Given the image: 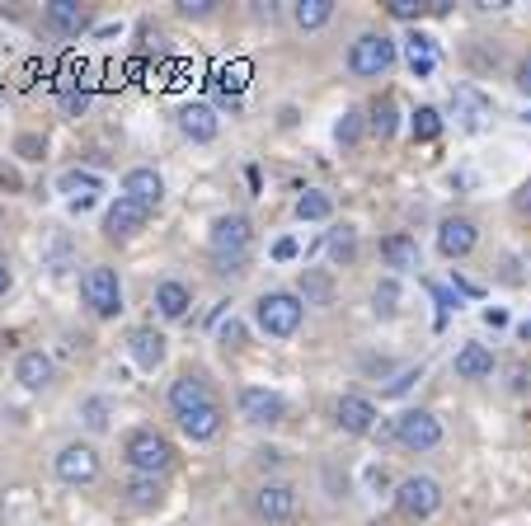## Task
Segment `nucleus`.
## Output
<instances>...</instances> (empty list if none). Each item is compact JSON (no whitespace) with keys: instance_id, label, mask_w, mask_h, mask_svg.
Wrapping results in <instances>:
<instances>
[{"instance_id":"nucleus-41","label":"nucleus","mask_w":531,"mask_h":526,"mask_svg":"<svg viewBox=\"0 0 531 526\" xmlns=\"http://www.w3.org/2000/svg\"><path fill=\"white\" fill-rule=\"evenodd\" d=\"M85 109H90V94H85V90H71V94H66V113H71V118H80Z\"/></svg>"},{"instance_id":"nucleus-22","label":"nucleus","mask_w":531,"mask_h":526,"mask_svg":"<svg viewBox=\"0 0 531 526\" xmlns=\"http://www.w3.org/2000/svg\"><path fill=\"white\" fill-rule=\"evenodd\" d=\"M123 498L141 512H156L160 503H165V480H156V475H132V480L123 484Z\"/></svg>"},{"instance_id":"nucleus-25","label":"nucleus","mask_w":531,"mask_h":526,"mask_svg":"<svg viewBox=\"0 0 531 526\" xmlns=\"http://www.w3.org/2000/svg\"><path fill=\"white\" fill-rule=\"evenodd\" d=\"M456 118H466V127L470 132H480V127H485V118H489V99L480 90H475V85H456Z\"/></svg>"},{"instance_id":"nucleus-11","label":"nucleus","mask_w":531,"mask_h":526,"mask_svg":"<svg viewBox=\"0 0 531 526\" xmlns=\"http://www.w3.org/2000/svg\"><path fill=\"white\" fill-rule=\"evenodd\" d=\"M146 221H151V207H141V202H132V198H118L109 212H104V235H109V240H132Z\"/></svg>"},{"instance_id":"nucleus-15","label":"nucleus","mask_w":531,"mask_h":526,"mask_svg":"<svg viewBox=\"0 0 531 526\" xmlns=\"http://www.w3.org/2000/svg\"><path fill=\"white\" fill-rule=\"evenodd\" d=\"M203 404H212V386H207L203 376L188 372V376H179V381L170 386V409H174L179 418L193 414V409H203Z\"/></svg>"},{"instance_id":"nucleus-31","label":"nucleus","mask_w":531,"mask_h":526,"mask_svg":"<svg viewBox=\"0 0 531 526\" xmlns=\"http://www.w3.org/2000/svg\"><path fill=\"white\" fill-rule=\"evenodd\" d=\"M362 132H367V113H362V109H344V118L334 123V141L348 146V151L362 141Z\"/></svg>"},{"instance_id":"nucleus-21","label":"nucleus","mask_w":531,"mask_h":526,"mask_svg":"<svg viewBox=\"0 0 531 526\" xmlns=\"http://www.w3.org/2000/svg\"><path fill=\"white\" fill-rule=\"evenodd\" d=\"M297 296H301V306H334V278H329L325 268H301Z\"/></svg>"},{"instance_id":"nucleus-14","label":"nucleus","mask_w":531,"mask_h":526,"mask_svg":"<svg viewBox=\"0 0 531 526\" xmlns=\"http://www.w3.org/2000/svg\"><path fill=\"white\" fill-rule=\"evenodd\" d=\"M43 24L52 33H66V38H76V33L90 29V10H85L80 0H52V5H43Z\"/></svg>"},{"instance_id":"nucleus-33","label":"nucleus","mask_w":531,"mask_h":526,"mask_svg":"<svg viewBox=\"0 0 531 526\" xmlns=\"http://www.w3.org/2000/svg\"><path fill=\"white\" fill-rule=\"evenodd\" d=\"M57 188H62V193H80V198H94V193L104 188V179L90 170H66L62 179H57Z\"/></svg>"},{"instance_id":"nucleus-26","label":"nucleus","mask_w":531,"mask_h":526,"mask_svg":"<svg viewBox=\"0 0 531 526\" xmlns=\"http://www.w3.org/2000/svg\"><path fill=\"white\" fill-rule=\"evenodd\" d=\"M405 52H409V71H414V76H433V71H438V43H433L428 33H419V29L409 33Z\"/></svg>"},{"instance_id":"nucleus-16","label":"nucleus","mask_w":531,"mask_h":526,"mask_svg":"<svg viewBox=\"0 0 531 526\" xmlns=\"http://www.w3.org/2000/svg\"><path fill=\"white\" fill-rule=\"evenodd\" d=\"M127 353H132L137 367L156 372L160 362H165V334H160V329H132V334H127Z\"/></svg>"},{"instance_id":"nucleus-28","label":"nucleus","mask_w":531,"mask_h":526,"mask_svg":"<svg viewBox=\"0 0 531 526\" xmlns=\"http://www.w3.org/2000/svg\"><path fill=\"white\" fill-rule=\"evenodd\" d=\"M292 19H297V29H320V24H329L334 19V0H297L292 5Z\"/></svg>"},{"instance_id":"nucleus-34","label":"nucleus","mask_w":531,"mask_h":526,"mask_svg":"<svg viewBox=\"0 0 531 526\" xmlns=\"http://www.w3.org/2000/svg\"><path fill=\"white\" fill-rule=\"evenodd\" d=\"M409 132H414V141H438V137H442V113L423 104V109L414 113V123H409Z\"/></svg>"},{"instance_id":"nucleus-13","label":"nucleus","mask_w":531,"mask_h":526,"mask_svg":"<svg viewBox=\"0 0 531 526\" xmlns=\"http://www.w3.org/2000/svg\"><path fill=\"white\" fill-rule=\"evenodd\" d=\"M475 240H480V226L470 217H447L438 226V249L447 259H466L470 249H475Z\"/></svg>"},{"instance_id":"nucleus-18","label":"nucleus","mask_w":531,"mask_h":526,"mask_svg":"<svg viewBox=\"0 0 531 526\" xmlns=\"http://www.w3.org/2000/svg\"><path fill=\"white\" fill-rule=\"evenodd\" d=\"M123 198L141 202V207H160V198H165V179H160L156 170H127Z\"/></svg>"},{"instance_id":"nucleus-45","label":"nucleus","mask_w":531,"mask_h":526,"mask_svg":"<svg viewBox=\"0 0 531 526\" xmlns=\"http://www.w3.org/2000/svg\"><path fill=\"white\" fill-rule=\"evenodd\" d=\"M10 282H15V278H10V268H5V259H0V296L10 292Z\"/></svg>"},{"instance_id":"nucleus-42","label":"nucleus","mask_w":531,"mask_h":526,"mask_svg":"<svg viewBox=\"0 0 531 526\" xmlns=\"http://www.w3.org/2000/svg\"><path fill=\"white\" fill-rule=\"evenodd\" d=\"M513 207H517V217H531V184H522V188H517Z\"/></svg>"},{"instance_id":"nucleus-2","label":"nucleus","mask_w":531,"mask_h":526,"mask_svg":"<svg viewBox=\"0 0 531 526\" xmlns=\"http://www.w3.org/2000/svg\"><path fill=\"white\" fill-rule=\"evenodd\" d=\"M123 461L132 465V475H156L165 480L174 470V442L156 428H132L123 437Z\"/></svg>"},{"instance_id":"nucleus-37","label":"nucleus","mask_w":531,"mask_h":526,"mask_svg":"<svg viewBox=\"0 0 531 526\" xmlns=\"http://www.w3.org/2000/svg\"><path fill=\"white\" fill-rule=\"evenodd\" d=\"M386 10H391V19H405V24H414V19H423V0H386Z\"/></svg>"},{"instance_id":"nucleus-40","label":"nucleus","mask_w":531,"mask_h":526,"mask_svg":"<svg viewBox=\"0 0 531 526\" xmlns=\"http://www.w3.org/2000/svg\"><path fill=\"white\" fill-rule=\"evenodd\" d=\"M414 381H419V367H409V372H400V376H395L391 386H386V395H405V390L414 386Z\"/></svg>"},{"instance_id":"nucleus-32","label":"nucleus","mask_w":531,"mask_h":526,"mask_svg":"<svg viewBox=\"0 0 531 526\" xmlns=\"http://www.w3.org/2000/svg\"><path fill=\"white\" fill-rule=\"evenodd\" d=\"M329 212H334V198L320 193V188H306V193L297 198V217L301 221H325Z\"/></svg>"},{"instance_id":"nucleus-29","label":"nucleus","mask_w":531,"mask_h":526,"mask_svg":"<svg viewBox=\"0 0 531 526\" xmlns=\"http://www.w3.org/2000/svg\"><path fill=\"white\" fill-rule=\"evenodd\" d=\"M325 249H329V259L344 268V263L358 259V231H353V226H334V231H329V240H325Z\"/></svg>"},{"instance_id":"nucleus-36","label":"nucleus","mask_w":531,"mask_h":526,"mask_svg":"<svg viewBox=\"0 0 531 526\" xmlns=\"http://www.w3.org/2000/svg\"><path fill=\"white\" fill-rule=\"evenodd\" d=\"M80 418H85L90 433H104L109 428V400H85L80 404Z\"/></svg>"},{"instance_id":"nucleus-23","label":"nucleus","mask_w":531,"mask_h":526,"mask_svg":"<svg viewBox=\"0 0 531 526\" xmlns=\"http://www.w3.org/2000/svg\"><path fill=\"white\" fill-rule=\"evenodd\" d=\"M179 132L188 141H212L217 137V113L207 109V104H184L179 109Z\"/></svg>"},{"instance_id":"nucleus-1","label":"nucleus","mask_w":531,"mask_h":526,"mask_svg":"<svg viewBox=\"0 0 531 526\" xmlns=\"http://www.w3.org/2000/svg\"><path fill=\"white\" fill-rule=\"evenodd\" d=\"M254 245V226L245 212H226V217L212 221V259H217V273H240L245 259H250Z\"/></svg>"},{"instance_id":"nucleus-20","label":"nucleus","mask_w":531,"mask_h":526,"mask_svg":"<svg viewBox=\"0 0 531 526\" xmlns=\"http://www.w3.org/2000/svg\"><path fill=\"white\" fill-rule=\"evenodd\" d=\"M452 372L461 376V381H485V376H494V353H489L485 343H466V348L456 353Z\"/></svg>"},{"instance_id":"nucleus-10","label":"nucleus","mask_w":531,"mask_h":526,"mask_svg":"<svg viewBox=\"0 0 531 526\" xmlns=\"http://www.w3.org/2000/svg\"><path fill=\"white\" fill-rule=\"evenodd\" d=\"M254 512L264 517V522H287V517H297V489L282 480H268L259 484V494H254Z\"/></svg>"},{"instance_id":"nucleus-43","label":"nucleus","mask_w":531,"mask_h":526,"mask_svg":"<svg viewBox=\"0 0 531 526\" xmlns=\"http://www.w3.org/2000/svg\"><path fill=\"white\" fill-rule=\"evenodd\" d=\"M517 90H522V94H531V52L522 57V66H517Z\"/></svg>"},{"instance_id":"nucleus-7","label":"nucleus","mask_w":531,"mask_h":526,"mask_svg":"<svg viewBox=\"0 0 531 526\" xmlns=\"http://www.w3.org/2000/svg\"><path fill=\"white\" fill-rule=\"evenodd\" d=\"M395 442L405 451H433L442 442V418L428 409H405L395 418Z\"/></svg>"},{"instance_id":"nucleus-24","label":"nucleus","mask_w":531,"mask_h":526,"mask_svg":"<svg viewBox=\"0 0 531 526\" xmlns=\"http://www.w3.org/2000/svg\"><path fill=\"white\" fill-rule=\"evenodd\" d=\"M15 381L24 390H47L52 386V357L47 353H24L15 362Z\"/></svg>"},{"instance_id":"nucleus-19","label":"nucleus","mask_w":531,"mask_h":526,"mask_svg":"<svg viewBox=\"0 0 531 526\" xmlns=\"http://www.w3.org/2000/svg\"><path fill=\"white\" fill-rule=\"evenodd\" d=\"M179 428H184L193 442H212V437L226 428V414H221V404L212 400V404H203V409H193V414L179 418Z\"/></svg>"},{"instance_id":"nucleus-46","label":"nucleus","mask_w":531,"mask_h":526,"mask_svg":"<svg viewBox=\"0 0 531 526\" xmlns=\"http://www.w3.org/2000/svg\"><path fill=\"white\" fill-rule=\"evenodd\" d=\"M522 123H531V109H527V113H522Z\"/></svg>"},{"instance_id":"nucleus-6","label":"nucleus","mask_w":531,"mask_h":526,"mask_svg":"<svg viewBox=\"0 0 531 526\" xmlns=\"http://www.w3.org/2000/svg\"><path fill=\"white\" fill-rule=\"evenodd\" d=\"M395 66V43L386 38V33H362L358 43L348 47V71L362 80H376V76H386Z\"/></svg>"},{"instance_id":"nucleus-27","label":"nucleus","mask_w":531,"mask_h":526,"mask_svg":"<svg viewBox=\"0 0 531 526\" xmlns=\"http://www.w3.org/2000/svg\"><path fill=\"white\" fill-rule=\"evenodd\" d=\"M188 306H193V292H188L184 282H160L156 287V310L165 320H184Z\"/></svg>"},{"instance_id":"nucleus-8","label":"nucleus","mask_w":531,"mask_h":526,"mask_svg":"<svg viewBox=\"0 0 531 526\" xmlns=\"http://www.w3.org/2000/svg\"><path fill=\"white\" fill-rule=\"evenodd\" d=\"M240 414L250 418V423H259V428H273V423H282L287 418V400H282L278 390H264V386H245L240 390Z\"/></svg>"},{"instance_id":"nucleus-38","label":"nucleus","mask_w":531,"mask_h":526,"mask_svg":"<svg viewBox=\"0 0 531 526\" xmlns=\"http://www.w3.org/2000/svg\"><path fill=\"white\" fill-rule=\"evenodd\" d=\"M43 151H47L43 137H33V132H24V137L15 141V155H19V160H43Z\"/></svg>"},{"instance_id":"nucleus-3","label":"nucleus","mask_w":531,"mask_h":526,"mask_svg":"<svg viewBox=\"0 0 531 526\" xmlns=\"http://www.w3.org/2000/svg\"><path fill=\"white\" fill-rule=\"evenodd\" d=\"M301 315H306V306H301L297 292H264L254 306V320L268 339H292L301 329Z\"/></svg>"},{"instance_id":"nucleus-4","label":"nucleus","mask_w":531,"mask_h":526,"mask_svg":"<svg viewBox=\"0 0 531 526\" xmlns=\"http://www.w3.org/2000/svg\"><path fill=\"white\" fill-rule=\"evenodd\" d=\"M80 296H85V306H90L99 320H113V315L123 310V287H118V273H113L109 263L85 268V278H80Z\"/></svg>"},{"instance_id":"nucleus-44","label":"nucleus","mask_w":531,"mask_h":526,"mask_svg":"<svg viewBox=\"0 0 531 526\" xmlns=\"http://www.w3.org/2000/svg\"><path fill=\"white\" fill-rule=\"evenodd\" d=\"M273 259H297V240H278V245H273Z\"/></svg>"},{"instance_id":"nucleus-9","label":"nucleus","mask_w":531,"mask_h":526,"mask_svg":"<svg viewBox=\"0 0 531 526\" xmlns=\"http://www.w3.org/2000/svg\"><path fill=\"white\" fill-rule=\"evenodd\" d=\"M57 475L66 484H94L99 480V451L85 447V442H71V447L57 451Z\"/></svg>"},{"instance_id":"nucleus-47","label":"nucleus","mask_w":531,"mask_h":526,"mask_svg":"<svg viewBox=\"0 0 531 526\" xmlns=\"http://www.w3.org/2000/svg\"><path fill=\"white\" fill-rule=\"evenodd\" d=\"M0 217H5V212H0Z\"/></svg>"},{"instance_id":"nucleus-12","label":"nucleus","mask_w":531,"mask_h":526,"mask_svg":"<svg viewBox=\"0 0 531 526\" xmlns=\"http://www.w3.org/2000/svg\"><path fill=\"white\" fill-rule=\"evenodd\" d=\"M334 418H339V428L353 437L376 433V404L367 400V395H344V400L334 404Z\"/></svg>"},{"instance_id":"nucleus-30","label":"nucleus","mask_w":531,"mask_h":526,"mask_svg":"<svg viewBox=\"0 0 531 526\" xmlns=\"http://www.w3.org/2000/svg\"><path fill=\"white\" fill-rule=\"evenodd\" d=\"M367 127H372L381 141H391V137H395L400 118H395V99H391V94H381V99L372 104V118H367Z\"/></svg>"},{"instance_id":"nucleus-39","label":"nucleus","mask_w":531,"mask_h":526,"mask_svg":"<svg viewBox=\"0 0 531 526\" xmlns=\"http://www.w3.org/2000/svg\"><path fill=\"white\" fill-rule=\"evenodd\" d=\"M217 10V0H179V15L184 19H207Z\"/></svg>"},{"instance_id":"nucleus-35","label":"nucleus","mask_w":531,"mask_h":526,"mask_svg":"<svg viewBox=\"0 0 531 526\" xmlns=\"http://www.w3.org/2000/svg\"><path fill=\"white\" fill-rule=\"evenodd\" d=\"M372 306H376V315H386V320H391L395 310H400V287H395V278L376 282V292H372Z\"/></svg>"},{"instance_id":"nucleus-5","label":"nucleus","mask_w":531,"mask_h":526,"mask_svg":"<svg viewBox=\"0 0 531 526\" xmlns=\"http://www.w3.org/2000/svg\"><path fill=\"white\" fill-rule=\"evenodd\" d=\"M438 508H442V484L438 480H428V475L400 480V489H395V512H400L405 522H428Z\"/></svg>"},{"instance_id":"nucleus-17","label":"nucleus","mask_w":531,"mask_h":526,"mask_svg":"<svg viewBox=\"0 0 531 526\" xmlns=\"http://www.w3.org/2000/svg\"><path fill=\"white\" fill-rule=\"evenodd\" d=\"M381 259L391 263L395 273H419V240L405 231H395L381 240Z\"/></svg>"}]
</instances>
